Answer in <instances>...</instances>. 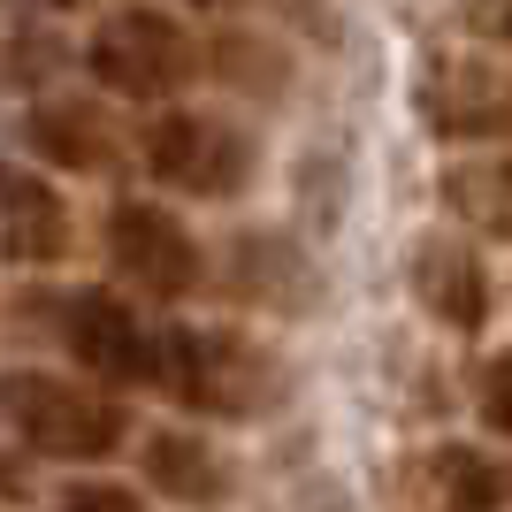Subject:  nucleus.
<instances>
[{
    "instance_id": "f8f14e48",
    "label": "nucleus",
    "mask_w": 512,
    "mask_h": 512,
    "mask_svg": "<svg viewBox=\"0 0 512 512\" xmlns=\"http://www.w3.org/2000/svg\"><path fill=\"white\" fill-rule=\"evenodd\" d=\"M23 138H31V153H39L46 169H69V176H107L115 169V130H107V115L92 100H77V92L39 100L31 123H23Z\"/></svg>"
},
{
    "instance_id": "0eeeda50",
    "label": "nucleus",
    "mask_w": 512,
    "mask_h": 512,
    "mask_svg": "<svg viewBox=\"0 0 512 512\" xmlns=\"http://www.w3.org/2000/svg\"><path fill=\"white\" fill-rule=\"evenodd\" d=\"M62 344L92 383L115 390H153V360H161V329H153L123 291H69L62 306Z\"/></svg>"
},
{
    "instance_id": "9d476101",
    "label": "nucleus",
    "mask_w": 512,
    "mask_h": 512,
    "mask_svg": "<svg viewBox=\"0 0 512 512\" xmlns=\"http://www.w3.org/2000/svg\"><path fill=\"white\" fill-rule=\"evenodd\" d=\"M413 299H421V314L436 321V329H451V337H474L482 321H490V260H482V245L459 230H436L413 245Z\"/></svg>"
},
{
    "instance_id": "1a4fd4ad",
    "label": "nucleus",
    "mask_w": 512,
    "mask_h": 512,
    "mask_svg": "<svg viewBox=\"0 0 512 512\" xmlns=\"http://www.w3.org/2000/svg\"><path fill=\"white\" fill-rule=\"evenodd\" d=\"M138 474H146V497L184 505V512H222L237 497V459L207 428H153V436H138Z\"/></svg>"
},
{
    "instance_id": "20e7f679",
    "label": "nucleus",
    "mask_w": 512,
    "mask_h": 512,
    "mask_svg": "<svg viewBox=\"0 0 512 512\" xmlns=\"http://www.w3.org/2000/svg\"><path fill=\"white\" fill-rule=\"evenodd\" d=\"M138 161H146V176L161 184V192L222 207V199H245V192H253L260 146H253V130L230 123V115L169 107V100H161V115L138 130Z\"/></svg>"
},
{
    "instance_id": "9b49d317",
    "label": "nucleus",
    "mask_w": 512,
    "mask_h": 512,
    "mask_svg": "<svg viewBox=\"0 0 512 512\" xmlns=\"http://www.w3.org/2000/svg\"><path fill=\"white\" fill-rule=\"evenodd\" d=\"M69 245H77V214L46 184V169L0 161V253L23 268H54V260H69Z\"/></svg>"
},
{
    "instance_id": "7ed1b4c3",
    "label": "nucleus",
    "mask_w": 512,
    "mask_h": 512,
    "mask_svg": "<svg viewBox=\"0 0 512 512\" xmlns=\"http://www.w3.org/2000/svg\"><path fill=\"white\" fill-rule=\"evenodd\" d=\"M199 54H207V39H199L176 8H153V0L107 8V16L92 23V39H85L92 85L115 92V100H138V107H161V100H176V92H192L199 77H207Z\"/></svg>"
},
{
    "instance_id": "f257e3e1",
    "label": "nucleus",
    "mask_w": 512,
    "mask_h": 512,
    "mask_svg": "<svg viewBox=\"0 0 512 512\" xmlns=\"http://www.w3.org/2000/svg\"><path fill=\"white\" fill-rule=\"evenodd\" d=\"M0 421L31 459L54 467H107L130 444V406L85 375H46V367H8L0 375Z\"/></svg>"
},
{
    "instance_id": "2eb2a0df",
    "label": "nucleus",
    "mask_w": 512,
    "mask_h": 512,
    "mask_svg": "<svg viewBox=\"0 0 512 512\" xmlns=\"http://www.w3.org/2000/svg\"><path fill=\"white\" fill-rule=\"evenodd\" d=\"M444 207L482 237H512V161H467L444 176Z\"/></svg>"
},
{
    "instance_id": "6ab92c4d",
    "label": "nucleus",
    "mask_w": 512,
    "mask_h": 512,
    "mask_svg": "<svg viewBox=\"0 0 512 512\" xmlns=\"http://www.w3.org/2000/svg\"><path fill=\"white\" fill-rule=\"evenodd\" d=\"M176 8H245V0H176Z\"/></svg>"
},
{
    "instance_id": "6e6552de",
    "label": "nucleus",
    "mask_w": 512,
    "mask_h": 512,
    "mask_svg": "<svg viewBox=\"0 0 512 512\" xmlns=\"http://www.w3.org/2000/svg\"><path fill=\"white\" fill-rule=\"evenodd\" d=\"M222 291L268 314H314L321 306V268L291 230H237L222 245Z\"/></svg>"
},
{
    "instance_id": "a211bd4d",
    "label": "nucleus",
    "mask_w": 512,
    "mask_h": 512,
    "mask_svg": "<svg viewBox=\"0 0 512 512\" xmlns=\"http://www.w3.org/2000/svg\"><path fill=\"white\" fill-rule=\"evenodd\" d=\"M490 31H497V39L512 46V0H497V8H490Z\"/></svg>"
},
{
    "instance_id": "ddd939ff",
    "label": "nucleus",
    "mask_w": 512,
    "mask_h": 512,
    "mask_svg": "<svg viewBox=\"0 0 512 512\" xmlns=\"http://www.w3.org/2000/svg\"><path fill=\"white\" fill-rule=\"evenodd\" d=\"M428 490L444 497V512H505V497H512V467L497 459L490 444H467V436H451V444L428 451Z\"/></svg>"
},
{
    "instance_id": "39448f33",
    "label": "nucleus",
    "mask_w": 512,
    "mask_h": 512,
    "mask_svg": "<svg viewBox=\"0 0 512 512\" xmlns=\"http://www.w3.org/2000/svg\"><path fill=\"white\" fill-rule=\"evenodd\" d=\"M107 260L138 299H161V306L199 299L214 276L207 245L184 230V214L169 199H115L107 207Z\"/></svg>"
},
{
    "instance_id": "aec40b11",
    "label": "nucleus",
    "mask_w": 512,
    "mask_h": 512,
    "mask_svg": "<svg viewBox=\"0 0 512 512\" xmlns=\"http://www.w3.org/2000/svg\"><path fill=\"white\" fill-rule=\"evenodd\" d=\"M0 497H16V467L8 459H0Z\"/></svg>"
},
{
    "instance_id": "423d86ee",
    "label": "nucleus",
    "mask_w": 512,
    "mask_h": 512,
    "mask_svg": "<svg viewBox=\"0 0 512 512\" xmlns=\"http://www.w3.org/2000/svg\"><path fill=\"white\" fill-rule=\"evenodd\" d=\"M421 123L451 146H497L512 138V69L474 54V46H451V54H428L421 69Z\"/></svg>"
},
{
    "instance_id": "f03ea898",
    "label": "nucleus",
    "mask_w": 512,
    "mask_h": 512,
    "mask_svg": "<svg viewBox=\"0 0 512 512\" xmlns=\"http://www.w3.org/2000/svg\"><path fill=\"white\" fill-rule=\"evenodd\" d=\"M153 390H169L184 413H207V421H260L283 398V375L230 321H176L161 329Z\"/></svg>"
},
{
    "instance_id": "4468645a",
    "label": "nucleus",
    "mask_w": 512,
    "mask_h": 512,
    "mask_svg": "<svg viewBox=\"0 0 512 512\" xmlns=\"http://www.w3.org/2000/svg\"><path fill=\"white\" fill-rule=\"evenodd\" d=\"M214 54H199V69H214L230 92H245V100H268V92L291 85V54H283L276 39H260V31H222V39H207Z\"/></svg>"
},
{
    "instance_id": "f3484780",
    "label": "nucleus",
    "mask_w": 512,
    "mask_h": 512,
    "mask_svg": "<svg viewBox=\"0 0 512 512\" xmlns=\"http://www.w3.org/2000/svg\"><path fill=\"white\" fill-rule=\"evenodd\" d=\"M474 413L490 436H512V352H490L474 367Z\"/></svg>"
},
{
    "instance_id": "dca6fc26",
    "label": "nucleus",
    "mask_w": 512,
    "mask_h": 512,
    "mask_svg": "<svg viewBox=\"0 0 512 512\" xmlns=\"http://www.w3.org/2000/svg\"><path fill=\"white\" fill-rule=\"evenodd\" d=\"M54 512H161L146 490H130V482H107V474H92V482H62L54 490Z\"/></svg>"
}]
</instances>
